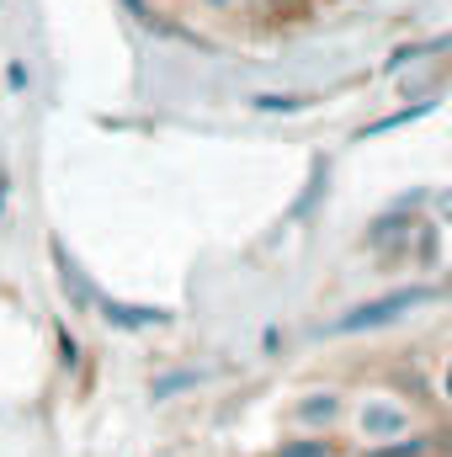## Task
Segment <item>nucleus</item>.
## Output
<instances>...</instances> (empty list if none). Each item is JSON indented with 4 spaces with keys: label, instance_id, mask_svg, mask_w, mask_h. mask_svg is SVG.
<instances>
[{
    "label": "nucleus",
    "instance_id": "nucleus-5",
    "mask_svg": "<svg viewBox=\"0 0 452 457\" xmlns=\"http://www.w3.org/2000/svg\"><path fill=\"white\" fill-rule=\"evenodd\" d=\"M277 457H331V436H298V442H288Z\"/></svg>",
    "mask_w": 452,
    "mask_h": 457
},
{
    "label": "nucleus",
    "instance_id": "nucleus-3",
    "mask_svg": "<svg viewBox=\"0 0 452 457\" xmlns=\"http://www.w3.org/2000/svg\"><path fill=\"white\" fill-rule=\"evenodd\" d=\"M340 415H346V399L340 394H309L304 404H298V426H336Z\"/></svg>",
    "mask_w": 452,
    "mask_h": 457
},
{
    "label": "nucleus",
    "instance_id": "nucleus-4",
    "mask_svg": "<svg viewBox=\"0 0 452 457\" xmlns=\"http://www.w3.org/2000/svg\"><path fill=\"white\" fill-rule=\"evenodd\" d=\"M107 314H113V325H160L165 320L160 309H128V303H107Z\"/></svg>",
    "mask_w": 452,
    "mask_h": 457
},
{
    "label": "nucleus",
    "instance_id": "nucleus-6",
    "mask_svg": "<svg viewBox=\"0 0 452 457\" xmlns=\"http://www.w3.org/2000/svg\"><path fill=\"white\" fill-rule=\"evenodd\" d=\"M426 453V436H399V447H372L367 457H421Z\"/></svg>",
    "mask_w": 452,
    "mask_h": 457
},
{
    "label": "nucleus",
    "instance_id": "nucleus-8",
    "mask_svg": "<svg viewBox=\"0 0 452 457\" xmlns=\"http://www.w3.org/2000/svg\"><path fill=\"white\" fill-rule=\"evenodd\" d=\"M442 399H448V404H452V361H448V367H442Z\"/></svg>",
    "mask_w": 452,
    "mask_h": 457
},
{
    "label": "nucleus",
    "instance_id": "nucleus-7",
    "mask_svg": "<svg viewBox=\"0 0 452 457\" xmlns=\"http://www.w3.org/2000/svg\"><path fill=\"white\" fill-rule=\"evenodd\" d=\"M255 107L261 112H298V107H309V96H255Z\"/></svg>",
    "mask_w": 452,
    "mask_h": 457
},
{
    "label": "nucleus",
    "instance_id": "nucleus-1",
    "mask_svg": "<svg viewBox=\"0 0 452 457\" xmlns=\"http://www.w3.org/2000/svg\"><path fill=\"white\" fill-rule=\"evenodd\" d=\"M415 303H426V293L421 287H405V293H394V298H378V303H362L356 314H346L336 330H372V325H389V320H399L405 309H415Z\"/></svg>",
    "mask_w": 452,
    "mask_h": 457
},
{
    "label": "nucleus",
    "instance_id": "nucleus-2",
    "mask_svg": "<svg viewBox=\"0 0 452 457\" xmlns=\"http://www.w3.org/2000/svg\"><path fill=\"white\" fill-rule=\"evenodd\" d=\"M405 426H410V420H405L389 399H362V404H356V431H362L367 442H378L383 431L394 436V431H405Z\"/></svg>",
    "mask_w": 452,
    "mask_h": 457
}]
</instances>
